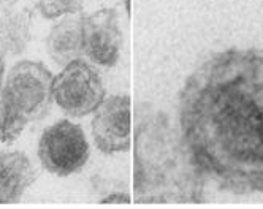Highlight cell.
Returning <instances> with one entry per match:
<instances>
[{
  "mask_svg": "<svg viewBox=\"0 0 263 209\" xmlns=\"http://www.w3.org/2000/svg\"><path fill=\"white\" fill-rule=\"evenodd\" d=\"M178 122L204 178L235 195L263 194V48L203 61L182 84Z\"/></svg>",
  "mask_w": 263,
  "mask_h": 209,
  "instance_id": "obj_1",
  "label": "cell"
},
{
  "mask_svg": "<svg viewBox=\"0 0 263 209\" xmlns=\"http://www.w3.org/2000/svg\"><path fill=\"white\" fill-rule=\"evenodd\" d=\"M134 160L137 203L204 201V175L168 114L151 103L137 106Z\"/></svg>",
  "mask_w": 263,
  "mask_h": 209,
  "instance_id": "obj_2",
  "label": "cell"
},
{
  "mask_svg": "<svg viewBox=\"0 0 263 209\" xmlns=\"http://www.w3.org/2000/svg\"><path fill=\"white\" fill-rule=\"evenodd\" d=\"M52 102L51 71L40 62H17L0 95V143L16 141L29 122L46 116Z\"/></svg>",
  "mask_w": 263,
  "mask_h": 209,
  "instance_id": "obj_3",
  "label": "cell"
},
{
  "mask_svg": "<svg viewBox=\"0 0 263 209\" xmlns=\"http://www.w3.org/2000/svg\"><path fill=\"white\" fill-rule=\"evenodd\" d=\"M52 100L71 118L96 112L105 100V86L99 70L77 59L52 78Z\"/></svg>",
  "mask_w": 263,
  "mask_h": 209,
  "instance_id": "obj_4",
  "label": "cell"
},
{
  "mask_svg": "<svg viewBox=\"0 0 263 209\" xmlns=\"http://www.w3.org/2000/svg\"><path fill=\"white\" fill-rule=\"evenodd\" d=\"M39 159L43 168L55 176H70L89 159V143L83 128L67 119L48 127L39 141Z\"/></svg>",
  "mask_w": 263,
  "mask_h": 209,
  "instance_id": "obj_5",
  "label": "cell"
},
{
  "mask_svg": "<svg viewBox=\"0 0 263 209\" xmlns=\"http://www.w3.org/2000/svg\"><path fill=\"white\" fill-rule=\"evenodd\" d=\"M84 54L100 67L109 68L119 62L124 36L119 14L115 8H102L92 14H83Z\"/></svg>",
  "mask_w": 263,
  "mask_h": 209,
  "instance_id": "obj_6",
  "label": "cell"
},
{
  "mask_svg": "<svg viewBox=\"0 0 263 209\" xmlns=\"http://www.w3.org/2000/svg\"><path fill=\"white\" fill-rule=\"evenodd\" d=\"M130 97L111 95L96 109L92 137L103 154H118L130 147Z\"/></svg>",
  "mask_w": 263,
  "mask_h": 209,
  "instance_id": "obj_7",
  "label": "cell"
},
{
  "mask_svg": "<svg viewBox=\"0 0 263 209\" xmlns=\"http://www.w3.org/2000/svg\"><path fill=\"white\" fill-rule=\"evenodd\" d=\"M35 181L36 169L24 152H0V204L20 201Z\"/></svg>",
  "mask_w": 263,
  "mask_h": 209,
  "instance_id": "obj_8",
  "label": "cell"
},
{
  "mask_svg": "<svg viewBox=\"0 0 263 209\" xmlns=\"http://www.w3.org/2000/svg\"><path fill=\"white\" fill-rule=\"evenodd\" d=\"M46 49L51 59L61 67L81 59L84 54L83 13L67 16L55 23L48 33Z\"/></svg>",
  "mask_w": 263,
  "mask_h": 209,
  "instance_id": "obj_9",
  "label": "cell"
},
{
  "mask_svg": "<svg viewBox=\"0 0 263 209\" xmlns=\"http://www.w3.org/2000/svg\"><path fill=\"white\" fill-rule=\"evenodd\" d=\"M33 8H7L0 14V52L20 55L32 42Z\"/></svg>",
  "mask_w": 263,
  "mask_h": 209,
  "instance_id": "obj_10",
  "label": "cell"
},
{
  "mask_svg": "<svg viewBox=\"0 0 263 209\" xmlns=\"http://www.w3.org/2000/svg\"><path fill=\"white\" fill-rule=\"evenodd\" d=\"M36 10L45 19H58L64 14L83 11V0H39Z\"/></svg>",
  "mask_w": 263,
  "mask_h": 209,
  "instance_id": "obj_11",
  "label": "cell"
},
{
  "mask_svg": "<svg viewBox=\"0 0 263 209\" xmlns=\"http://www.w3.org/2000/svg\"><path fill=\"white\" fill-rule=\"evenodd\" d=\"M130 195L125 190H115V192H109L100 198V203H128Z\"/></svg>",
  "mask_w": 263,
  "mask_h": 209,
  "instance_id": "obj_12",
  "label": "cell"
},
{
  "mask_svg": "<svg viewBox=\"0 0 263 209\" xmlns=\"http://www.w3.org/2000/svg\"><path fill=\"white\" fill-rule=\"evenodd\" d=\"M17 4V0H0V8L2 10H7V8H11Z\"/></svg>",
  "mask_w": 263,
  "mask_h": 209,
  "instance_id": "obj_13",
  "label": "cell"
},
{
  "mask_svg": "<svg viewBox=\"0 0 263 209\" xmlns=\"http://www.w3.org/2000/svg\"><path fill=\"white\" fill-rule=\"evenodd\" d=\"M4 54L0 52V86H2V80H4V73H5V59Z\"/></svg>",
  "mask_w": 263,
  "mask_h": 209,
  "instance_id": "obj_14",
  "label": "cell"
}]
</instances>
